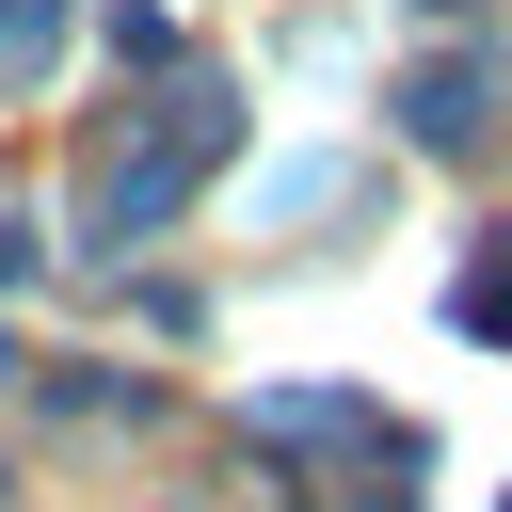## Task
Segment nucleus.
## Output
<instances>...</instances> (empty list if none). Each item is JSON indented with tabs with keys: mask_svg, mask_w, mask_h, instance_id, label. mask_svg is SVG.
<instances>
[{
	"mask_svg": "<svg viewBox=\"0 0 512 512\" xmlns=\"http://www.w3.org/2000/svg\"><path fill=\"white\" fill-rule=\"evenodd\" d=\"M464 320H480V336H512V272H480V288H464Z\"/></svg>",
	"mask_w": 512,
	"mask_h": 512,
	"instance_id": "7ed1b4c3",
	"label": "nucleus"
},
{
	"mask_svg": "<svg viewBox=\"0 0 512 512\" xmlns=\"http://www.w3.org/2000/svg\"><path fill=\"white\" fill-rule=\"evenodd\" d=\"M16 272H32V224H0V288H16Z\"/></svg>",
	"mask_w": 512,
	"mask_h": 512,
	"instance_id": "20e7f679",
	"label": "nucleus"
},
{
	"mask_svg": "<svg viewBox=\"0 0 512 512\" xmlns=\"http://www.w3.org/2000/svg\"><path fill=\"white\" fill-rule=\"evenodd\" d=\"M48 48H64V0H0V80H32Z\"/></svg>",
	"mask_w": 512,
	"mask_h": 512,
	"instance_id": "f03ea898",
	"label": "nucleus"
},
{
	"mask_svg": "<svg viewBox=\"0 0 512 512\" xmlns=\"http://www.w3.org/2000/svg\"><path fill=\"white\" fill-rule=\"evenodd\" d=\"M400 112H416V144H464V128H480V64H416Z\"/></svg>",
	"mask_w": 512,
	"mask_h": 512,
	"instance_id": "f257e3e1",
	"label": "nucleus"
}]
</instances>
